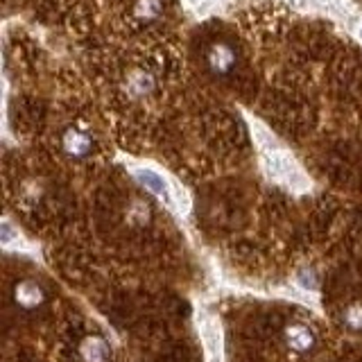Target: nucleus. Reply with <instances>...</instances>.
Listing matches in <instances>:
<instances>
[{
	"instance_id": "nucleus-3",
	"label": "nucleus",
	"mask_w": 362,
	"mask_h": 362,
	"mask_svg": "<svg viewBox=\"0 0 362 362\" xmlns=\"http://www.w3.org/2000/svg\"><path fill=\"white\" fill-rule=\"evenodd\" d=\"M238 64V55L231 43L227 41H215L206 48V68L217 77H224L234 73Z\"/></svg>"
},
{
	"instance_id": "nucleus-10",
	"label": "nucleus",
	"mask_w": 362,
	"mask_h": 362,
	"mask_svg": "<svg viewBox=\"0 0 362 362\" xmlns=\"http://www.w3.org/2000/svg\"><path fill=\"white\" fill-rule=\"evenodd\" d=\"M344 319L351 328H362V306H351Z\"/></svg>"
},
{
	"instance_id": "nucleus-1",
	"label": "nucleus",
	"mask_w": 362,
	"mask_h": 362,
	"mask_svg": "<svg viewBox=\"0 0 362 362\" xmlns=\"http://www.w3.org/2000/svg\"><path fill=\"white\" fill-rule=\"evenodd\" d=\"M156 86L159 82L152 70L136 66L132 70H127L123 84H120V90H123V98L129 100V102H147L156 93Z\"/></svg>"
},
{
	"instance_id": "nucleus-7",
	"label": "nucleus",
	"mask_w": 362,
	"mask_h": 362,
	"mask_svg": "<svg viewBox=\"0 0 362 362\" xmlns=\"http://www.w3.org/2000/svg\"><path fill=\"white\" fill-rule=\"evenodd\" d=\"M82 358L84 362H107L109 360V349L105 340L100 337H88L82 342Z\"/></svg>"
},
{
	"instance_id": "nucleus-6",
	"label": "nucleus",
	"mask_w": 362,
	"mask_h": 362,
	"mask_svg": "<svg viewBox=\"0 0 362 362\" xmlns=\"http://www.w3.org/2000/svg\"><path fill=\"white\" fill-rule=\"evenodd\" d=\"M136 177H138L140 184H143L145 188L152 190L154 195L163 197L168 204L173 202V199H170V190H168V184L163 181V177H159L156 173H152V170H138Z\"/></svg>"
},
{
	"instance_id": "nucleus-5",
	"label": "nucleus",
	"mask_w": 362,
	"mask_h": 362,
	"mask_svg": "<svg viewBox=\"0 0 362 362\" xmlns=\"http://www.w3.org/2000/svg\"><path fill=\"white\" fill-rule=\"evenodd\" d=\"M163 14V0H134L132 18L138 25H147Z\"/></svg>"
},
{
	"instance_id": "nucleus-4",
	"label": "nucleus",
	"mask_w": 362,
	"mask_h": 362,
	"mask_svg": "<svg viewBox=\"0 0 362 362\" xmlns=\"http://www.w3.org/2000/svg\"><path fill=\"white\" fill-rule=\"evenodd\" d=\"M286 344L290 351H297V354H306L308 349H313L315 335L306 324H293L286 330Z\"/></svg>"
},
{
	"instance_id": "nucleus-8",
	"label": "nucleus",
	"mask_w": 362,
	"mask_h": 362,
	"mask_svg": "<svg viewBox=\"0 0 362 362\" xmlns=\"http://www.w3.org/2000/svg\"><path fill=\"white\" fill-rule=\"evenodd\" d=\"M210 326H213V324L206 321L204 328H202L204 330V342H206V354H208L210 362H220V360H222V354H220V333Z\"/></svg>"
},
{
	"instance_id": "nucleus-2",
	"label": "nucleus",
	"mask_w": 362,
	"mask_h": 362,
	"mask_svg": "<svg viewBox=\"0 0 362 362\" xmlns=\"http://www.w3.org/2000/svg\"><path fill=\"white\" fill-rule=\"evenodd\" d=\"M59 145H62V152L70 159H86L90 152H93L95 140H93V136H90L88 129L73 125L62 134Z\"/></svg>"
},
{
	"instance_id": "nucleus-9",
	"label": "nucleus",
	"mask_w": 362,
	"mask_h": 362,
	"mask_svg": "<svg viewBox=\"0 0 362 362\" xmlns=\"http://www.w3.org/2000/svg\"><path fill=\"white\" fill-rule=\"evenodd\" d=\"M16 297L23 301V304H34V301L41 297V293H39V286L32 283V281H23L21 288H18Z\"/></svg>"
}]
</instances>
